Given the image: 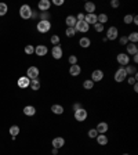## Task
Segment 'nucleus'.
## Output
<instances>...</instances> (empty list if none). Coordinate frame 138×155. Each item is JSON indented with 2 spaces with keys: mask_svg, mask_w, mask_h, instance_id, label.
<instances>
[{
  "mask_svg": "<svg viewBox=\"0 0 138 155\" xmlns=\"http://www.w3.org/2000/svg\"><path fill=\"white\" fill-rule=\"evenodd\" d=\"M32 14H33V10H32L31 6H28V4L21 6V8H20V17L22 18V20H29V18H32Z\"/></svg>",
  "mask_w": 138,
  "mask_h": 155,
  "instance_id": "obj_1",
  "label": "nucleus"
},
{
  "mask_svg": "<svg viewBox=\"0 0 138 155\" xmlns=\"http://www.w3.org/2000/svg\"><path fill=\"white\" fill-rule=\"evenodd\" d=\"M36 29H37L40 33H46V32H48L50 29H51V22H50V21H42L40 20L39 22H37V25H36Z\"/></svg>",
  "mask_w": 138,
  "mask_h": 155,
  "instance_id": "obj_2",
  "label": "nucleus"
},
{
  "mask_svg": "<svg viewBox=\"0 0 138 155\" xmlns=\"http://www.w3.org/2000/svg\"><path fill=\"white\" fill-rule=\"evenodd\" d=\"M126 78H127V73H126V71H124V68H119L118 71L115 72V76H113V79H115V82H118V83H122V82H124L126 80Z\"/></svg>",
  "mask_w": 138,
  "mask_h": 155,
  "instance_id": "obj_3",
  "label": "nucleus"
},
{
  "mask_svg": "<svg viewBox=\"0 0 138 155\" xmlns=\"http://www.w3.org/2000/svg\"><path fill=\"white\" fill-rule=\"evenodd\" d=\"M105 37H107V40H116L119 37V29L116 26H109Z\"/></svg>",
  "mask_w": 138,
  "mask_h": 155,
  "instance_id": "obj_4",
  "label": "nucleus"
},
{
  "mask_svg": "<svg viewBox=\"0 0 138 155\" xmlns=\"http://www.w3.org/2000/svg\"><path fill=\"white\" fill-rule=\"evenodd\" d=\"M87 116H88V112L84 109V108H80L77 111H75V119L77 122H84L87 119Z\"/></svg>",
  "mask_w": 138,
  "mask_h": 155,
  "instance_id": "obj_5",
  "label": "nucleus"
},
{
  "mask_svg": "<svg viewBox=\"0 0 138 155\" xmlns=\"http://www.w3.org/2000/svg\"><path fill=\"white\" fill-rule=\"evenodd\" d=\"M39 73H40V71L37 67H29L26 71V78H29L31 80L37 79L39 78Z\"/></svg>",
  "mask_w": 138,
  "mask_h": 155,
  "instance_id": "obj_6",
  "label": "nucleus"
},
{
  "mask_svg": "<svg viewBox=\"0 0 138 155\" xmlns=\"http://www.w3.org/2000/svg\"><path fill=\"white\" fill-rule=\"evenodd\" d=\"M51 56H53V58H54V60H61V58H62L64 50H62V47H61L59 44H58V46H53Z\"/></svg>",
  "mask_w": 138,
  "mask_h": 155,
  "instance_id": "obj_7",
  "label": "nucleus"
},
{
  "mask_svg": "<svg viewBox=\"0 0 138 155\" xmlns=\"http://www.w3.org/2000/svg\"><path fill=\"white\" fill-rule=\"evenodd\" d=\"M116 61H118L122 67H126V65L130 64V57L127 56L126 53H119L118 57H116Z\"/></svg>",
  "mask_w": 138,
  "mask_h": 155,
  "instance_id": "obj_8",
  "label": "nucleus"
},
{
  "mask_svg": "<svg viewBox=\"0 0 138 155\" xmlns=\"http://www.w3.org/2000/svg\"><path fill=\"white\" fill-rule=\"evenodd\" d=\"M75 29H76V32L86 33V32H88V29H90V25L87 24L86 21H77L75 25Z\"/></svg>",
  "mask_w": 138,
  "mask_h": 155,
  "instance_id": "obj_9",
  "label": "nucleus"
},
{
  "mask_svg": "<svg viewBox=\"0 0 138 155\" xmlns=\"http://www.w3.org/2000/svg\"><path fill=\"white\" fill-rule=\"evenodd\" d=\"M126 54L129 57L130 56H137L138 54V47H137V44H134V43H127L126 44Z\"/></svg>",
  "mask_w": 138,
  "mask_h": 155,
  "instance_id": "obj_10",
  "label": "nucleus"
},
{
  "mask_svg": "<svg viewBox=\"0 0 138 155\" xmlns=\"http://www.w3.org/2000/svg\"><path fill=\"white\" fill-rule=\"evenodd\" d=\"M47 53H48V48H47V46H44V44H39V46H36L35 47V54L36 56L44 57Z\"/></svg>",
  "mask_w": 138,
  "mask_h": 155,
  "instance_id": "obj_11",
  "label": "nucleus"
},
{
  "mask_svg": "<svg viewBox=\"0 0 138 155\" xmlns=\"http://www.w3.org/2000/svg\"><path fill=\"white\" fill-rule=\"evenodd\" d=\"M50 7H51V1H50V0H40L39 3H37V8H39L42 12L48 11Z\"/></svg>",
  "mask_w": 138,
  "mask_h": 155,
  "instance_id": "obj_12",
  "label": "nucleus"
},
{
  "mask_svg": "<svg viewBox=\"0 0 138 155\" xmlns=\"http://www.w3.org/2000/svg\"><path fill=\"white\" fill-rule=\"evenodd\" d=\"M51 144H53V148L59 150V148H62L64 145H65V139H64V137H54Z\"/></svg>",
  "mask_w": 138,
  "mask_h": 155,
  "instance_id": "obj_13",
  "label": "nucleus"
},
{
  "mask_svg": "<svg viewBox=\"0 0 138 155\" xmlns=\"http://www.w3.org/2000/svg\"><path fill=\"white\" fill-rule=\"evenodd\" d=\"M104 79V72L101 71V69H95V71H93V73H91V80L93 82H101V80Z\"/></svg>",
  "mask_w": 138,
  "mask_h": 155,
  "instance_id": "obj_14",
  "label": "nucleus"
},
{
  "mask_svg": "<svg viewBox=\"0 0 138 155\" xmlns=\"http://www.w3.org/2000/svg\"><path fill=\"white\" fill-rule=\"evenodd\" d=\"M18 87L20 89H28L29 87V84H31V79L26 78V76H21L20 79H18Z\"/></svg>",
  "mask_w": 138,
  "mask_h": 155,
  "instance_id": "obj_15",
  "label": "nucleus"
},
{
  "mask_svg": "<svg viewBox=\"0 0 138 155\" xmlns=\"http://www.w3.org/2000/svg\"><path fill=\"white\" fill-rule=\"evenodd\" d=\"M108 129H109V126H108L107 122H99V123L97 125V127H95V130H97L98 134H105L108 131Z\"/></svg>",
  "mask_w": 138,
  "mask_h": 155,
  "instance_id": "obj_16",
  "label": "nucleus"
},
{
  "mask_svg": "<svg viewBox=\"0 0 138 155\" xmlns=\"http://www.w3.org/2000/svg\"><path fill=\"white\" fill-rule=\"evenodd\" d=\"M80 73H82V68H80L79 64L71 65V68H69V75L71 76H79Z\"/></svg>",
  "mask_w": 138,
  "mask_h": 155,
  "instance_id": "obj_17",
  "label": "nucleus"
},
{
  "mask_svg": "<svg viewBox=\"0 0 138 155\" xmlns=\"http://www.w3.org/2000/svg\"><path fill=\"white\" fill-rule=\"evenodd\" d=\"M88 25H95L97 24V14H86V18H84Z\"/></svg>",
  "mask_w": 138,
  "mask_h": 155,
  "instance_id": "obj_18",
  "label": "nucleus"
},
{
  "mask_svg": "<svg viewBox=\"0 0 138 155\" xmlns=\"http://www.w3.org/2000/svg\"><path fill=\"white\" fill-rule=\"evenodd\" d=\"M95 4L93 3V1H87L86 4H84V11H87V14H94L95 11Z\"/></svg>",
  "mask_w": 138,
  "mask_h": 155,
  "instance_id": "obj_19",
  "label": "nucleus"
},
{
  "mask_svg": "<svg viewBox=\"0 0 138 155\" xmlns=\"http://www.w3.org/2000/svg\"><path fill=\"white\" fill-rule=\"evenodd\" d=\"M76 17L75 15H68L66 17V20H65V24L68 25V28H75V25H76Z\"/></svg>",
  "mask_w": 138,
  "mask_h": 155,
  "instance_id": "obj_20",
  "label": "nucleus"
},
{
  "mask_svg": "<svg viewBox=\"0 0 138 155\" xmlns=\"http://www.w3.org/2000/svg\"><path fill=\"white\" fill-rule=\"evenodd\" d=\"M51 111H53V114H55V115H62L64 114V107L62 105H59V104H53Z\"/></svg>",
  "mask_w": 138,
  "mask_h": 155,
  "instance_id": "obj_21",
  "label": "nucleus"
},
{
  "mask_svg": "<svg viewBox=\"0 0 138 155\" xmlns=\"http://www.w3.org/2000/svg\"><path fill=\"white\" fill-rule=\"evenodd\" d=\"M24 114L26 116H33L36 114V108L33 107V105H26V107H24Z\"/></svg>",
  "mask_w": 138,
  "mask_h": 155,
  "instance_id": "obj_22",
  "label": "nucleus"
},
{
  "mask_svg": "<svg viewBox=\"0 0 138 155\" xmlns=\"http://www.w3.org/2000/svg\"><path fill=\"white\" fill-rule=\"evenodd\" d=\"M79 44H80V47H83V48H88L91 46V40L84 36V37H80Z\"/></svg>",
  "mask_w": 138,
  "mask_h": 155,
  "instance_id": "obj_23",
  "label": "nucleus"
},
{
  "mask_svg": "<svg viewBox=\"0 0 138 155\" xmlns=\"http://www.w3.org/2000/svg\"><path fill=\"white\" fill-rule=\"evenodd\" d=\"M123 68H124L127 76H133L137 73V68H135L134 65H126V67H123Z\"/></svg>",
  "mask_w": 138,
  "mask_h": 155,
  "instance_id": "obj_24",
  "label": "nucleus"
},
{
  "mask_svg": "<svg viewBox=\"0 0 138 155\" xmlns=\"http://www.w3.org/2000/svg\"><path fill=\"white\" fill-rule=\"evenodd\" d=\"M95 139H97V143H98L99 145H107L108 144V136L107 134H98Z\"/></svg>",
  "mask_w": 138,
  "mask_h": 155,
  "instance_id": "obj_25",
  "label": "nucleus"
},
{
  "mask_svg": "<svg viewBox=\"0 0 138 155\" xmlns=\"http://www.w3.org/2000/svg\"><path fill=\"white\" fill-rule=\"evenodd\" d=\"M40 86H42V84H40L39 78H37V79L31 80V84H29V87H31L32 90H33V92H37V90H39V89H40Z\"/></svg>",
  "mask_w": 138,
  "mask_h": 155,
  "instance_id": "obj_26",
  "label": "nucleus"
},
{
  "mask_svg": "<svg viewBox=\"0 0 138 155\" xmlns=\"http://www.w3.org/2000/svg\"><path fill=\"white\" fill-rule=\"evenodd\" d=\"M127 40H129V43H137L138 42V32H131L130 35L127 36Z\"/></svg>",
  "mask_w": 138,
  "mask_h": 155,
  "instance_id": "obj_27",
  "label": "nucleus"
},
{
  "mask_svg": "<svg viewBox=\"0 0 138 155\" xmlns=\"http://www.w3.org/2000/svg\"><path fill=\"white\" fill-rule=\"evenodd\" d=\"M8 133H10V134L12 136V137H17V136L20 134V126H17V125H12V126L10 127Z\"/></svg>",
  "mask_w": 138,
  "mask_h": 155,
  "instance_id": "obj_28",
  "label": "nucleus"
},
{
  "mask_svg": "<svg viewBox=\"0 0 138 155\" xmlns=\"http://www.w3.org/2000/svg\"><path fill=\"white\" fill-rule=\"evenodd\" d=\"M97 22H99V24H102V25H105L108 22V15L107 14H99V15H97Z\"/></svg>",
  "mask_w": 138,
  "mask_h": 155,
  "instance_id": "obj_29",
  "label": "nucleus"
},
{
  "mask_svg": "<svg viewBox=\"0 0 138 155\" xmlns=\"http://www.w3.org/2000/svg\"><path fill=\"white\" fill-rule=\"evenodd\" d=\"M83 87L86 89V90H91V89L94 87V82L91 79H86L84 82H83Z\"/></svg>",
  "mask_w": 138,
  "mask_h": 155,
  "instance_id": "obj_30",
  "label": "nucleus"
},
{
  "mask_svg": "<svg viewBox=\"0 0 138 155\" xmlns=\"http://www.w3.org/2000/svg\"><path fill=\"white\" fill-rule=\"evenodd\" d=\"M8 11V7H7V4L6 3H0V17H3L6 15Z\"/></svg>",
  "mask_w": 138,
  "mask_h": 155,
  "instance_id": "obj_31",
  "label": "nucleus"
},
{
  "mask_svg": "<svg viewBox=\"0 0 138 155\" xmlns=\"http://www.w3.org/2000/svg\"><path fill=\"white\" fill-rule=\"evenodd\" d=\"M137 78H138V75L135 73V75H133V76H127L126 80L129 84H134V83H137Z\"/></svg>",
  "mask_w": 138,
  "mask_h": 155,
  "instance_id": "obj_32",
  "label": "nucleus"
},
{
  "mask_svg": "<svg viewBox=\"0 0 138 155\" xmlns=\"http://www.w3.org/2000/svg\"><path fill=\"white\" fill-rule=\"evenodd\" d=\"M35 53V47L32 46V44H28V46H25V54H28V56H32Z\"/></svg>",
  "mask_w": 138,
  "mask_h": 155,
  "instance_id": "obj_33",
  "label": "nucleus"
},
{
  "mask_svg": "<svg viewBox=\"0 0 138 155\" xmlns=\"http://www.w3.org/2000/svg\"><path fill=\"white\" fill-rule=\"evenodd\" d=\"M65 33H66L68 37H73V36H76V29L75 28H66V31H65Z\"/></svg>",
  "mask_w": 138,
  "mask_h": 155,
  "instance_id": "obj_34",
  "label": "nucleus"
},
{
  "mask_svg": "<svg viewBox=\"0 0 138 155\" xmlns=\"http://www.w3.org/2000/svg\"><path fill=\"white\" fill-rule=\"evenodd\" d=\"M123 22H124L126 25L133 24V15H131V14H127V15H124V18H123Z\"/></svg>",
  "mask_w": 138,
  "mask_h": 155,
  "instance_id": "obj_35",
  "label": "nucleus"
},
{
  "mask_svg": "<svg viewBox=\"0 0 138 155\" xmlns=\"http://www.w3.org/2000/svg\"><path fill=\"white\" fill-rule=\"evenodd\" d=\"M50 42H51V44H54V46H58L59 44V36L58 35H53L51 39H50Z\"/></svg>",
  "mask_w": 138,
  "mask_h": 155,
  "instance_id": "obj_36",
  "label": "nucleus"
},
{
  "mask_svg": "<svg viewBox=\"0 0 138 155\" xmlns=\"http://www.w3.org/2000/svg\"><path fill=\"white\" fill-rule=\"evenodd\" d=\"M48 18H50V14H48L47 11L40 12V20H42V21H50Z\"/></svg>",
  "mask_w": 138,
  "mask_h": 155,
  "instance_id": "obj_37",
  "label": "nucleus"
},
{
  "mask_svg": "<svg viewBox=\"0 0 138 155\" xmlns=\"http://www.w3.org/2000/svg\"><path fill=\"white\" fill-rule=\"evenodd\" d=\"M87 134H88V137H90V139H95V137L98 136V133H97V130H95V129H90Z\"/></svg>",
  "mask_w": 138,
  "mask_h": 155,
  "instance_id": "obj_38",
  "label": "nucleus"
},
{
  "mask_svg": "<svg viewBox=\"0 0 138 155\" xmlns=\"http://www.w3.org/2000/svg\"><path fill=\"white\" fill-rule=\"evenodd\" d=\"M68 61H69L71 65H76V64H77V57H76V56H69Z\"/></svg>",
  "mask_w": 138,
  "mask_h": 155,
  "instance_id": "obj_39",
  "label": "nucleus"
},
{
  "mask_svg": "<svg viewBox=\"0 0 138 155\" xmlns=\"http://www.w3.org/2000/svg\"><path fill=\"white\" fill-rule=\"evenodd\" d=\"M94 29H95V32H104V25L97 22V24L94 25Z\"/></svg>",
  "mask_w": 138,
  "mask_h": 155,
  "instance_id": "obj_40",
  "label": "nucleus"
},
{
  "mask_svg": "<svg viewBox=\"0 0 138 155\" xmlns=\"http://www.w3.org/2000/svg\"><path fill=\"white\" fill-rule=\"evenodd\" d=\"M84 18H86V14L84 12H79L76 15V21H84Z\"/></svg>",
  "mask_w": 138,
  "mask_h": 155,
  "instance_id": "obj_41",
  "label": "nucleus"
},
{
  "mask_svg": "<svg viewBox=\"0 0 138 155\" xmlns=\"http://www.w3.org/2000/svg\"><path fill=\"white\" fill-rule=\"evenodd\" d=\"M127 43H129V40H127V36H120V44L126 46Z\"/></svg>",
  "mask_w": 138,
  "mask_h": 155,
  "instance_id": "obj_42",
  "label": "nucleus"
},
{
  "mask_svg": "<svg viewBox=\"0 0 138 155\" xmlns=\"http://www.w3.org/2000/svg\"><path fill=\"white\" fill-rule=\"evenodd\" d=\"M110 6L113 8H118L119 6H120V3H119V0H112V1H110Z\"/></svg>",
  "mask_w": 138,
  "mask_h": 155,
  "instance_id": "obj_43",
  "label": "nucleus"
},
{
  "mask_svg": "<svg viewBox=\"0 0 138 155\" xmlns=\"http://www.w3.org/2000/svg\"><path fill=\"white\" fill-rule=\"evenodd\" d=\"M72 108H73V111H77V109H80V108H83V107H82V104L80 103H75Z\"/></svg>",
  "mask_w": 138,
  "mask_h": 155,
  "instance_id": "obj_44",
  "label": "nucleus"
},
{
  "mask_svg": "<svg viewBox=\"0 0 138 155\" xmlns=\"http://www.w3.org/2000/svg\"><path fill=\"white\" fill-rule=\"evenodd\" d=\"M53 4H54V6H62L64 0H53Z\"/></svg>",
  "mask_w": 138,
  "mask_h": 155,
  "instance_id": "obj_45",
  "label": "nucleus"
},
{
  "mask_svg": "<svg viewBox=\"0 0 138 155\" xmlns=\"http://www.w3.org/2000/svg\"><path fill=\"white\" fill-rule=\"evenodd\" d=\"M133 24H134V25H138V17H137V15L133 17Z\"/></svg>",
  "mask_w": 138,
  "mask_h": 155,
  "instance_id": "obj_46",
  "label": "nucleus"
},
{
  "mask_svg": "<svg viewBox=\"0 0 138 155\" xmlns=\"http://www.w3.org/2000/svg\"><path fill=\"white\" fill-rule=\"evenodd\" d=\"M51 154H53V155H58V150H57V148H53V150H51Z\"/></svg>",
  "mask_w": 138,
  "mask_h": 155,
  "instance_id": "obj_47",
  "label": "nucleus"
},
{
  "mask_svg": "<svg viewBox=\"0 0 138 155\" xmlns=\"http://www.w3.org/2000/svg\"><path fill=\"white\" fill-rule=\"evenodd\" d=\"M133 87H134V92H138V84L137 83L133 84Z\"/></svg>",
  "mask_w": 138,
  "mask_h": 155,
  "instance_id": "obj_48",
  "label": "nucleus"
},
{
  "mask_svg": "<svg viewBox=\"0 0 138 155\" xmlns=\"http://www.w3.org/2000/svg\"><path fill=\"white\" fill-rule=\"evenodd\" d=\"M133 60H134V62L137 64L138 62V56H133Z\"/></svg>",
  "mask_w": 138,
  "mask_h": 155,
  "instance_id": "obj_49",
  "label": "nucleus"
},
{
  "mask_svg": "<svg viewBox=\"0 0 138 155\" xmlns=\"http://www.w3.org/2000/svg\"><path fill=\"white\" fill-rule=\"evenodd\" d=\"M123 155H130V154H123Z\"/></svg>",
  "mask_w": 138,
  "mask_h": 155,
  "instance_id": "obj_50",
  "label": "nucleus"
}]
</instances>
